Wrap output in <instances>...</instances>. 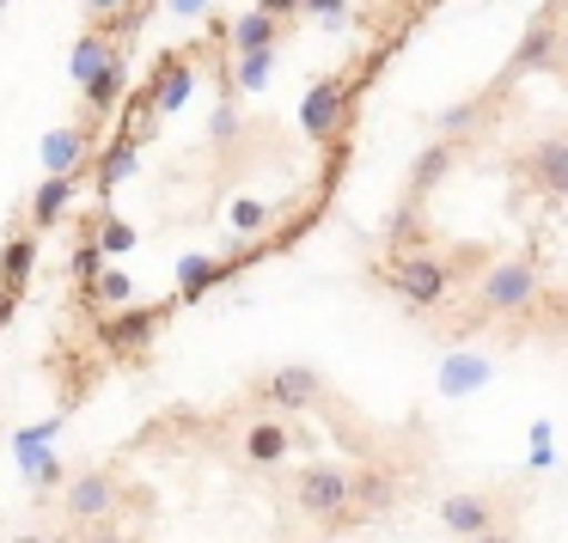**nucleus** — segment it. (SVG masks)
Here are the masks:
<instances>
[{
    "label": "nucleus",
    "instance_id": "obj_1",
    "mask_svg": "<svg viewBox=\"0 0 568 543\" xmlns=\"http://www.w3.org/2000/svg\"><path fill=\"white\" fill-rule=\"evenodd\" d=\"M538 299H544L538 263H526V257H495L489 269H483L470 306H477V318H526Z\"/></svg>",
    "mask_w": 568,
    "mask_h": 543
},
{
    "label": "nucleus",
    "instance_id": "obj_2",
    "mask_svg": "<svg viewBox=\"0 0 568 543\" xmlns=\"http://www.w3.org/2000/svg\"><path fill=\"white\" fill-rule=\"evenodd\" d=\"M379 281L392 287L409 311H434L446 299V287H453V263H446L440 250H428V245H422V250H397V257L379 269Z\"/></svg>",
    "mask_w": 568,
    "mask_h": 543
},
{
    "label": "nucleus",
    "instance_id": "obj_3",
    "mask_svg": "<svg viewBox=\"0 0 568 543\" xmlns=\"http://www.w3.org/2000/svg\"><path fill=\"white\" fill-rule=\"evenodd\" d=\"M294 506H300L306 519H318V525L343 531L348 506H355V470L331 464V458H318V464H306V470L294 477Z\"/></svg>",
    "mask_w": 568,
    "mask_h": 543
},
{
    "label": "nucleus",
    "instance_id": "obj_4",
    "mask_svg": "<svg viewBox=\"0 0 568 543\" xmlns=\"http://www.w3.org/2000/svg\"><path fill=\"white\" fill-rule=\"evenodd\" d=\"M123 506V477L116 470H74V477L62 482V519L68 525H111V513Z\"/></svg>",
    "mask_w": 568,
    "mask_h": 543
},
{
    "label": "nucleus",
    "instance_id": "obj_5",
    "mask_svg": "<svg viewBox=\"0 0 568 543\" xmlns=\"http://www.w3.org/2000/svg\"><path fill=\"white\" fill-rule=\"evenodd\" d=\"M348 123V80L343 74H324L306 86V99H300V129H306L312 141H336Z\"/></svg>",
    "mask_w": 568,
    "mask_h": 543
},
{
    "label": "nucleus",
    "instance_id": "obj_6",
    "mask_svg": "<svg viewBox=\"0 0 568 543\" xmlns=\"http://www.w3.org/2000/svg\"><path fill=\"white\" fill-rule=\"evenodd\" d=\"M440 525L453 531V537L477 543V537H489V531H501V501H495V494H477V489L446 494V501H440Z\"/></svg>",
    "mask_w": 568,
    "mask_h": 543
},
{
    "label": "nucleus",
    "instance_id": "obj_7",
    "mask_svg": "<svg viewBox=\"0 0 568 543\" xmlns=\"http://www.w3.org/2000/svg\"><path fill=\"white\" fill-rule=\"evenodd\" d=\"M519 172H526V184L544 189V196H568V141L562 135L531 141V147L519 153Z\"/></svg>",
    "mask_w": 568,
    "mask_h": 543
},
{
    "label": "nucleus",
    "instance_id": "obj_8",
    "mask_svg": "<svg viewBox=\"0 0 568 543\" xmlns=\"http://www.w3.org/2000/svg\"><path fill=\"white\" fill-rule=\"evenodd\" d=\"M190 86H196V68H190V50L160 55V68H153V86H148V111H153V116L184 111V104H190Z\"/></svg>",
    "mask_w": 568,
    "mask_h": 543
},
{
    "label": "nucleus",
    "instance_id": "obj_9",
    "mask_svg": "<svg viewBox=\"0 0 568 543\" xmlns=\"http://www.w3.org/2000/svg\"><path fill=\"white\" fill-rule=\"evenodd\" d=\"M568 55V38H562V25H556V13H544L538 25L519 38V50H514V62H507V80H519V74H538V68H556Z\"/></svg>",
    "mask_w": 568,
    "mask_h": 543
},
{
    "label": "nucleus",
    "instance_id": "obj_10",
    "mask_svg": "<svg viewBox=\"0 0 568 543\" xmlns=\"http://www.w3.org/2000/svg\"><path fill=\"white\" fill-rule=\"evenodd\" d=\"M160 318H165V306H129V311H116V318L99 324V342L111 348V355H141V348L153 342V330H160Z\"/></svg>",
    "mask_w": 568,
    "mask_h": 543
},
{
    "label": "nucleus",
    "instance_id": "obj_11",
    "mask_svg": "<svg viewBox=\"0 0 568 543\" xmlns=\"http://www.w3.org/2000/svg\"><path fill=\"white\" fill-rule=\"evenodd\" d=\"M397 506V477L385 464H367L355 477V506H348V519H343V531H355V525H373V519H385Z\"/></svg>",
    "mask_w": 568,
    "mask_h": 543
},
{
    "label": "nucleus",
    "instance_id": "obj_12",
    "mask_svg": "<svg viewBox=\"0 0 568 543\" xmlns=\"http://www.w3.org/2000/svg\"><path fill=\"white\" fill-rule=\"evenodd\" d=\"M287 452H294V433H287V421H275V416L251 421V428L239 433V458H245L251 470H275Z\"/></svg>",
    "mask_w": 568,
    "mask_h": 543
},
{
    "label": "nucleus",
    "instance_id": "obj_13",
    "mask_svg": "<svg viewBox=\"0 0 568 543\" xmlns=\"http://www.w3.org/2000/svg\"><path fill=\"white\" fill-rule=\"evenodd\" d=\"M324 397V379L312 367H275L263 379V403L270 409H312Z\"/></svg>",
    "mask_w": 568,
    "mask_h": 543
},
{
    "label": "nucleus",
    "instance_id": "obj_14",
    "mask_svg": "<svg viewBox=\"0 0 568 543\" xmlns=\"http://www.w3.org/2000/svg\"><path fill=\"white\" fill-rule=\"evenodd\" d=\"M111 62H123V55H116V43L104 38V31H80V43H74V55H68V80H74L80 92L92 86V80L104 74V68Z\"/></svg>",
    "mask_w": 568,
    "mask_h": 543
},
{
    "label": "nucleus",
    "instance_id": "obj_15",
    "mask_svg": "<svg viewBox=\"0 0 568 543\" xmlns=\"http://www.w3.org/2000/svg\"><path fill=\"white\" fill-rule=\"evenodd\" d=\"M80 165H87V129H50L43 135V172L80 177Z\"/></svg>",
    "mask_w": 568,
    "mask_h": 543
},
{
    "label": "nucleus",
    "instance_id": "obj_16",
    "mask_svg": "<svg viewBox=\"0 0 568 543\" xmlns=\"http://www.w3.org/2000/svg\"><path fill=\"white\" fill-rule=\"evenodd\" d=\"M489 360H477V355H453V360H440V391L446 397H470V391H483L489 385Z\"/></svg>",
    "mask_w": 568,
    "mask_h": 543
},
{
    "label": "nucleus",
    "instance_id": "obj_17",
    "mask_svg": "<svg viewBox=\"0 0 568 543\" xmlns=\"http://www.w3.org/2000/svg\"><path fill=\"white\" fill-rule=\"evenodd\" d=\"M275 38H282V19H275V13H263V7H257V13H245V19L233 25V50H239V55L275 50Z\"/></svg>",
    "mask_w": 568,
    "mask_h": 543
},
{
    "label": "nucleus",
    "instance_id": "obj_18",
    "mask_svg": "<svg viewBox=\"0 0 568 543\" xmlns=\"http://www.w3.org/2000/svg\"><path fill=\"white\" fill-rule=\"evenodd\" d=\"M68 202H74V177H43L38 196H31V221L38 226H55L68 214Z\"/></svg>",
    "mask_w": 568,
    "mask_h": 543
},
{
    "label": "nucleus",
    "instance_id": "obj_19",
    "mask_svg": "<svg viewBox=\"0 0 568 543\" xmlns=\"http://www.w3.org/2000/svg\"><path fill=\"white\" fill-rule=\"evenodd\" d=\"M31 263H38V238H13V245L0 250V287H7V294H19V287L31 281Z\"/></svg>",
    "mask_w": 568,
    "mask_h": 543
},
{
    "label": "nucleus",
    "instance_id": "obj_20",
    "mask_svg": "<svg viewBox=\"0 0 568 543\" xmlns=\"http://www.w3.org/2000/svg\"><path fill=\"white\" fill-rule=\"evenodd\" d=\"M453 160H458V147H453V141H440V147H428V153H422V160H416V172H409V196H428V189L440 184L446 172H453Z\"/></svg>",
    "mask_w": 568,
    "mask_h": 543
},
{
    "label": "nucleus",
    "instance_id": "obj_21",
    "mask_svg": "<svg viewBox=\"0 0 568 543\" xmlns=\"http://www.w3.org/2000/svg\"><path fill=\"white\" fill-rule=\"evenodd\" d=\"M270 74H275V50L239 55V68H233V86H239V92H263V86H270Z\"/></svg>",
    "mask_w": 568,
    "mask_h": 543
},
{
    "label": "nucleus",
    "instance_id": "obj_22",
    "mask_svg": "<svg viewBox=\"0 0 568 543\" xmlns=\"http://www.w3.org/2000/svg\"><path fill=\"white\" fill-rule=\"evenodd\" d=\"M80 99H87V111H111V104L123 99V62H111V68H104V74L92 80V86L80 92Z\"/></svg>",
    "mask_w": 568,
    "mask_h": 543
},
{
    "label": "nucleus",
    "instance_id": "obj_23",
    "mask_svg": "<svg viewBox=\"0 0 568 543\" xmlns=\"http://www.w3.org/2000/svg\"><path fill=\"white\" fill-rule=\"evenodd\" d=\"M87 7V19H92V31H104V25H135V13H141V0H80Z\"/></svg>",
    "mask_w": 568,
    "mask_h": 543
},
{
    "label": "nucleus",
    "instance_id": "obj_24",
    "mask_svg": "<svg viewBox=\"0 0 568 543\" xmlns=\"http://www.w3.org/2000/svg\"><path fill=\"white\" fill-rule=\"evenodd\" d=\"M68 269H74L80 287H92V281L104 275V245H99V238H87V245L74 250V263H68Z\"/></svg>",
    "mask_w": 568,
    "mask_h": 543
},
{
    "label": "nucleus",
    "instance_id": "obj_25",
    "mask_svg": "<svg viewBox=\"0 0 568 543\" xmlns=\"http://www.w3.org/2000/svg\"><path fill=\"white\" fill-rule=\"evenodd\" d=\"M87 299H104V306H123V299H129V275H123V269H104L99 281L87 287Z\"/></svg>",
    "mask_w": 568,
    "mask_h": 543
},
{
    "label": "nucleus",
    "instance_id": "obj_26",
    "mask_svg": "<svg viewBox=\"0 0 568 543\" xmlns=\"http://www.w3.org/2000/svg\"><path fill=\"white\" fill-rule=\"evenodd\" d=\"M129 172H135V141H123V147L104 153V184H123Z\"/></svg>",
    "mask_w": 568,
    "mask_h": 543
},
{
    "label": "nucleus",
    "instance_id": "obj_27",
    "mask_svg": "<svg viewBox=\"0 0 568 543\" xmlns=\"http://www.w3.org/2000/svg\"><path fill=\"white\" fill-rule=\"evenodd\" d=\"M178 275H184V299H196L202 287L214 281V263L209 257H184V269H178Z\"/></svg>",
    "mask_w": 568,
    "mask_h": 543
},
{
    "label": "nucleus",
    "instance_id": "obj_28",
    "mask_svg": "<svg viewBox=\"0 0 568 543\" xmlns=\"http://www.w3.org/2000/svg\"><path fill=\"white\" fill-rule=\"evenodd\" d=\"M477 129V104H453V111H440V135H470Z\"/></svg>",
    "mask_w": 568,
    "mask_h": 543
},
{
    "label": "nucleus",
    "instance_id": "obj_29",
    "mask_svg": "<svg viewBox=\"0 0 568 543\" xmlns=\"http://www.w3.org/2000/svg\"><path fill=\"white\" fill-rule=\"evenodd\" d=\"M209 129H214V141H221V147H233V141H239V111H233V104H221Z\"/></svg>",
    "mask_w": 568,
    "mask_h": 543
},
{
    "label": "nucleus",
    "instance_id": "obj_30",
    "mask_svg": "<svg viewBox=\"0 0 568 543\" xmlns=\"http://www.w3.org/2000/svg\"><path fill=\"white\" fill-rule=\"evenodd\" d=\"M99 245L116 257V250H129V245H135V233H129L123 221H104V226H99Z\"/></svg>",
    "mask_w": 568,
    "mask_h": 543
},
{
    "label": "nucleus",
    "instance_id": "obj_31",
    "mask_svg": "<svg viewBox=\"0 0 568 543\" xmlns=\"http://www.w3.org/2000/svg\"><path fill=\"white\" fill-rule=\"evenodd\" d=\"M263 221H270V208H263V202H239V208H233V226H239V233H257Z\"/></svg>",
    "mask_w": 568,
    "mask_h": 543
},
{
    "label": "nucleus",
    "instance_id": "obj_32",
    "mask_svg": "<svg viewBox=\"0 0 568 543\" xmlns=\"http://www.w3.org/2000/svg\"><path fill=\"white\" fill-rule=\"evenodd\" d=\"M348 0H306V19H324V25H343Z\"/></svg>",
    "mask_w": 568,
    "mask_h": 543
},
{
    "label": "nucleus",
    "instance_id": "obj_33",
    "mask_svg": "<svg viewBox=\"0 0 568 543\" xmlns=\"http://www.w3.org/2000/svg\"><path fill=\"white\" fill-rule=\"evenodd\" d=\"M263 13H275L287 25V13H306V0H263Z\"/></svg>",
    "mask_w": 568,
    "mask_h": 543
},
{
    "label": "nucleus",
    "instance_id": "obj_34",
    "mask_svg": "<svg viewBox=\"0 0 568 543\" xmlns=\"http://www.w3.org/2000/svg\"><path fill=\"white\" fill-rule=\"evenodd\" d=\"M87 543H135L129 531H116V525H99V531H87Z\"/></svg>",
    "mask_w": 568,
    "mask_h": 543
},
{
    "label": "nucleus",
    "instance_id": "obj_35",
    "mask_svg": "<svg viewBox=\"0 0 568 543\" xmlns=\"http://www.w3.org/2000/svg\"><path fill=\"white\" fill-rule=\"evenodd\" d=\"M202 7L209 0H172V13H184V19H202Z\"/></svg>",
    "mask_w": 568,
    "mask_h": 543
},
{
    "label": "nucleus",
    "instance_id": "obj_36",
    "mask_svg": "<svg viewBox=\"0 0 568 543\" xmlns=\"http://www.w3.org/2000/svg\"><path fill=\"white\" fill-rule=\"evenodd\" d=\"M13 306H19V294H7V287H0V324L13 318Z\"/></svg>",
    "mask_w": 568,
    "mask_h": 543
},
{
    "label": "nucleus",
    "instance_id": "obj_37",
    "mask_svg": "<svg viewBox=\"0 0 568 543\" xmlns=\"http://www.w3.org/2000/svg\"><path fill=\"white\" fill-rule=\"evenodd\" d=\"M7 543H55V537H43V531H19V537H7Z\"/></svg>",
    "mask_w": 568,
    "mask_h": 543
},
{
    "label": "nucleus",
    "instance_id": "obj_38",
    "mask_svg": "<svg viewBox=\"0 0 568 543\" xmlns=\"http://www.w3.org/2000/svg\"><path fill=\"white\" fill-rule=\"evenodd\" d=\"M477 543H514V531H489V537H477Z\"/></svg>",
    "mask_w": 568,
    "mask_h": 543
},
{
    "label": "nucleus",
    "instance_id": "obj_39",
    "mask_svg": "<svg viewBox=\"0 0 568 543\" xmlns=\"http://www.w3.org/2000/svg\"><path fill=\"white\" fill-rule=\"evenodd\" d=\"M0 7H7V0H0Z\"/></svg>",
    "mask_w": 568,
    "mask_h": 543
}]
</instances>
